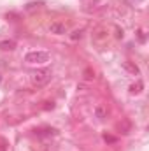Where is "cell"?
Segmentation results:
<instances>
[{
	"instance_id": "cell-1",
	"label": "cell",
	"mask_w": 149,
	"mask_h": 151,
	"mask_svg": "<svg viewBox=\"0 0 149 151\" xmlns=\"http://www.w3.org/2000/svg\"><path fill=\"white\" fill-rule=\"evenodd\" d=\"M30 79H32V84L34 86H37V88L39 86H44L51 79V69H37V70L32 72Z\"/></svg>"
},
{
	"instance_id": "cell-2",
	"label": "cell",
	"mask_w": 149,
	"mask_h": 151,
	"mask_svg": "<svg viewBox=\"0 0 149 151\" xmlns=\"http://www.w3.org/2000/svg\"><path fill=\"white\" fill-rule=\"evenodd\" d=\"M25 62L30 63V65H40V63L49 62V55L46 51H32L25 56Z\"/></svg>"
},
{
	"instance_id": "cell-3",
	"label": "cell",
	"mask_w": 149,
	"mask_h": 151,
	"mask_svg": "<svg viewBox=\"0 0 149 151\" xmlns=\"http://www.w3.org/2000/svg\"><path fill=\"white\" fill-rule=\"evenodd\" d=\"M49 32L54 34V35H63V34H67V25L60 23V21H53L49 25Z\"/></svg>"
},
{
	"instance_id": "cell-4",
	"label": "cell",
	"mask_w": 149,
	"mask_h": 151,
	"mask_svg": "<svg viewBox=\"0 0 149 151\" xmlns=\"http://www.w3.org/2000/svg\"><path fill=\"white\" fill-rule=\"evenodd\" d=\"M107 114H109V111H107V107H105V106L98 104V106L95 107V116H97L98 119H105V118H107Z\"/></svg>"
},
{
	"instance_id": "cell-5",
	"label": "cell",
	"mask_w": 149,
	"mask_h": 151,
	"mask_svg": "<svg viewBox=\"0 0 149 151\" xmlns=\"http://www.w3.org/2000/svg\"><path fill=\"white\" fill-rule=\"evenodd\" d=\"M16 47V42L11 40V39H5V40H0V49L2 51H12Z\"/></svg>"
},
{
	"instance_id": "cell-6",
	"label": "cell",
	"mask_w": 149,
	"mask_h": 151,
	"mask_svg": "<svg viewBox=\"0 0 149 151\" xmlns=\"http://www.w3.org/2000/svg\"><path fill=\"white\" fill-rule=\"evenodd\" d=\"M140 91H142V83H140V81H137L135 84L130 86V93H132V95H133V93L137 95V93H140Z\"/></svg>"
},
{
	"instance_id": "cell-7",
	"label": "cell",
	"mask_w": 149,
	"mask_h": 151,
	"mask_svg": "<svg viewBox=\"0 0 149 151\" xmlns=\"http://www.w3.org/2000/svg\"><path fill=\"white\" fill-rule=\"evenodd\" d=\"M125 67H126V69H128L130 72H133V74H139V67H137V65H133V63L126 62V63H125Z\"/></svg>"
},
{
	"instance_id": "cell-8",
	"label": "cell",
	"mask_w": 149,
	"mask_h": 151,
	"mask_svg": "<svg viewBox=\"0 0 149 151\" xmlns=\"http://www.w3.org/2000/svg\"><path fill=\"white\" fill-rule=\"evenodd\" d=\"M117 128H119V130L123 128V134H128V132H130V125H128V123H123V125L119 123V125H117Z\"/></svg>"
},
{
	"instance_id": "cell-9",
	"label": "cell",
	"mask_w": 149,
	"mask_h": 151,
	"mask_svg": "<svg viewBox=\"0 0 149 151\" xmlns=\"http://www.w3.org/2000/svg\"><path fill=\"white\" fill-rule=\"evenodd\" d=\"M81 37H82V30H75L70 35V39H74V40H77V39H81Z\"/></svg>"
},
{
	"instance_id": "cell-10",
	"label": "cell",
	"mask_w": 149,
	"mask_h": 151,
	"mask_svg": "<svg viewBox=\"0 0 149 151\" xmlns=\"http://www.w3.org/2000/svg\"><path fill=\"white\" fill-rule=\"evenodd\" d=\"M104 141H105V142H116V139H114L112 135H107V134L104 135Z\"/></svg>"
},
{
	"instance_id": "cell-11",
	"label": "cell",
	"mask_w": 149,
	"mask_h": 151,
	"mask_svg": "<svg viewBox=\"0 0 149 151\" xmlns=\"http://www.w3.org/2000/svg\"><path fill=\"white\" fill-rule=\"evenodd\" d=\"M0 151H5V146H0Z\"/></svg>"
}]
</instances>
